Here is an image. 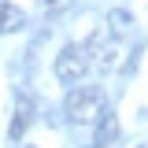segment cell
Returning <instances> with one entry per match:
<instances>
[{
  "instance_id": "cell-7",
  "label": "cell",
  "mask_w": 148,
  "mask_h": 148,
  "mask_svg": "<svg viewBox=\"0 0 148 148\" xmlns=\"http://www.w3.org/2000/svg\"><path fill=\"white\" fill-rule=\"evenodd\" d=\"M37 4H41L45 15H56V11H67L71 8V0H37Z\"/></svg>"
},
{
  "instance_id": "cell-3",
  "label": "cell",
  "mask_w": 148,
  "mask_h": 148,
  "mask_svg": "<svg viewBox=\"0 0 148 148\" xmlns=\"http://www.w3.org/2000/svg\"><path fill=\"white\" fill-rule=\"evenodd\" d=\"M34 115H37V100H34V92H30V89H18V92H15V115H11L8 137H11V141H22V133L30 130Z\"/></svg>"
},
{
  "instance_id": "cell-6",
  "label": "cell",
  "mask_w": 148,
  "mask_h": 148,
  "mask_svg": "<svg viewBox=\"0 0 148 148\" xmlns=\"http://www.w3.org/2000/svg\"><path fill=\"white\" fill-rule=\"evenodd\" d=\"M130 26H133L130 11H122V8L108 11V34H111V37H126V34H130Z\"/></svg>"
},
{
  "instance_id": "cell-5",
  "label": "cell",
  "mask_w": 148,
  "mask_h": 148,
  "mask_svg": "<svg viewBox=\"0 0 148 148\" xmlns=\"http://www.w3.org/2000/svg\"><path fill=\"white\" fill-rule=\"evenodd\" d=\"M26 30V11L15 4H0V34H18Z\"/></svg>"
},
{
  "instance_id": "cell-1",
  "label": "cell",
  "mask_w": 148,
  "mask_h": 148,
  "mask_svg": "<svg viewBox=\"0 0 148 148\" xmlns=\"http://www.w3.org/2000/svg\"><path fill=\"white\" fill-rule=\"evenodd\" d=\"M104 111H108V100H104V92L96 89V85H71L67 100H63V115L71 122H78V126L96 122Z\"/></svg>"
},
{
  "instance_id": "cell-4",
  "label": "cell",
  "mask_w": 148,
  "mask_h": 148,
  "mask_svg": "<svg viewBox=\"0 0 148 148\" xmlns=\"http://www.w3.org/2000/svg\"><path fill=\"white\" fill-rule=\"evenodd\" d=\"M119 145V119L104 111L100 119H96V137H92V148H115Z\"/></svg>"
},
{
  "instance_id": "cell-2",
  "label": "cell",
  "mask_w": 148,
  "mask_h": 148,
  "mask_svg": "<svg viewBox=\"0 0 148 148\" xmlns=\"http://www.w3.org/2000/svg\"><path fill=\"white\" fill-rule=\"evenodd\" d=\"M89 71V52H85V45H67L63 52L56 56V78L63 82V85H78L82 78Z\"/></svg>"
}]
</instances>
